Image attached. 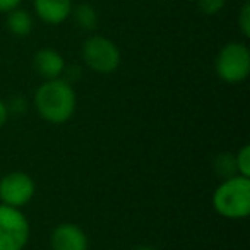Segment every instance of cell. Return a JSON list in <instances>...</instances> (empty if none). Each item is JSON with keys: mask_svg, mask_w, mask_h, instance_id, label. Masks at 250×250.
Wrapping results in <instances>:
<instances>
[{"mask_svg": "<svg viewBox=\"0 0 250 250\" xmlns=\"http://www.w3.org/2000/svg\"><path fill=\"white\" fill-rule=\"evenodd\" d=\"M31 236V225L18 208L0 204V250H24Z\"/></svg>", "mask_w": 250, "mask_h": 250, "instance_id": "obj_5", "label": "cell"}, {"mask_svg": "<svg viewBox=\"0 0 250 250\" xmlns=\"http://www.w3.org/2000/svg\"><path fill=\"white\" fill-rule=\"evenodd\" d=\"M81 55L87 69L96 74H111L120 67L122 55L111 40L101 35H93L83 43Z\"/></svg>", "mask_w": 250, "mask_h": 250, "instance_id": "obj_4", "label": "cell"}, {"mask_svg": "<svg viewBox=\"0 0 250 250\" xmlns=\"http://www.w3.org/2000/svg\"><path fill=\"white\" fill-rule=\"evenodd\" d=\"M33 67L38 72V76L45 81L59 79L65 70V60L57 50L40 48L33 57Z\"/></svg>", "mask_w": 250, "mask_h": 250, "instance_id": "obj_8", "label": "cell"}, {"mask_svg": "<svg viewBox=\"0 0 250 250\" xmlns=\"http://www.w3.org/2000/svg\"><path fill=\"white\" fill-rule=\"evenodd\" d=\"M236 161V170L238 175L242 177H250V146L249 144H243L235 154Z\"/></svg>", "mask_w": 250, "mask_h": 250, "instance_id": "obj_13", "label": "cell"}, {"mask_svg": "<svg viewBox=\"0 0 250 250\" xmlns=\"http://www.w3.org/2000/svg\"><path fill=\"white\" fill-rule=\"evenodd\" d=\"M22 0H0V12H11L12 9H18Z\"/></svg>", "mask_w": 250, "mask_h": 250, "instance_id": "obj_17", "label": "cell"}, {"mask_svg": "<svg viewBox=\"0 0 250 250\" xmlns=\"http://www.w3.org/2000/svg\"><path fill=\"white\" fill-rule=\"evenodd\" d=\"M5 104H7L9 115H19V117H22V115L28 111V106H29L28 100H26L22 94H12V96L5 101Z\"/></svg>", "mask_w": 250, "mask_h": 250, "instance_id": "obj_14", "label": "cell"}, {"mask_svg": "<svg viewBox=\"0 0 250 250\" xmlns=\"http://www.w3.org/2000/svg\"><path fill=\"white\" fill-rule=\"evenodd\" d=\"M35 108L45 122L62 125L74 117L77 108V96L74 86L63 77L43 81L35 93Z\"/></svg>", "mask_w": 250, "mask_h": 250, "instance_id": "obj_1", "label": "cell"}, {"mask_svg": "<svg viewBox=\"0 0 250 250\" xmlns=\"http://www.w3.org/2000/svg\"><path fill=\"white\" fill-rule=\"evenodd\" d=\"M212 170H214L216 177L219 180H226V178H231L238 175L236 170V161H235V154L233 153H219L216 154V158L212 160Z\"/></svg>", "mask_w": 250, "mask_h": 250, "instance_id": "obj_11", "label": "cell"}, {"mask_svg": "<svg viewBox=\"0 0 250 250\" xmlns=\"http://www.w3.org/2000/svg\"><path fill=\"white\" fill-rule=\"evenodd\" d=\"M9 111H7V104H5V101L0 98V129L4 127L5 124H7V120H9Z\"/></svg>", "mask_w": 250, "mask_h": 250, "instance_id": "obj_18", "label": "cell"}, {"mask_svg": "<svg viewBox=\"0 0 250 250\" xmlns=\"http://www.w3.org/2000/svg\"><path fill=\"white\" fill-rule=\"evenodd\" d=\"M216 74L228 84H240L250 74V50L245 43H226L216 57Z\"/></svg>", "mask_w": 250, "mask_h": 250, "instance_id": "obj_3", "label": "cell"}, {"mask_svg": "<svg viewBox=\"0 0 250 250\" xmlns=\"http://www.w3.org/2000/svg\"><path fill=\"white\" fill-rule=\"evenodd\" d=\"M52 250H89L86 231L76 223H60L50 235Z\"/></svg>", "mask_w": 250, "mask_h": 250, "instance_id": "obj_7", "label": "cell"}, {"mask_svg": "<svg viewBox=\"0 0 250 250\" xmlns=\"http://www.w3.org/2000/svg\"><path fill=\"white\" fill-rule=\"evenodd\" d=\"M212 208L226 219H245L250 214V177L221 180L212 194Z\"/></svg>", "mask_w": 250, "mask_h": 250, "instance_id": "obj_2", "label": "cell"}, {"mask_svg": "<svg viewBox=\"0 0 250 250\" xmlns=\"http://www.w3.org/2000/svg\"><path fill=\"white\" fill-rule=\"evenodd\" d=\"M226 0H197V5L201 12L206 16H216L223 7H225Z\"/></svg>", "mask_w": 250, "mask_h": 250, "instance_id": "obj_15", "label": "cell"}, {"mask_svg": "<svg viewBox=\"0 0 250 250\" xmlns=\"http://www.w3.org/2000/svg\"><path fill=\"white\" fill-rule=\"evenodd\" d=\"M35 11L46 24H62L72 14V0H35Z\"/></svg>", "mask_w": 250, "mask_h": 250, "instance_id": "obj_9", "label": "cell"}, {"mask_svg": "<svg viewBox=\"0 0 250 250\" xmlns=\"http://www.w3.org/2000/svg\"><path fill=\"white\" fill-rule=\"evenodd\" d=\"M72 16L76 24L84 31H93L98 26V12L91 4H79L72 9Z\"/></svg>", "mask_w": 250, "mask_h": 250, "instance_id": "obj_12", "label": "cell"}, {"mask_svg": "<svg viewBox=\"0 0 250 250\" xmlns=\"http://www.w3.org/2000/svg\"><path fill=\"white\" fill-rule=\"evenodd\" d=\"M7 29L14 36H28L33 31V18L28 11L24 9H12L11 12H7Z\"/></svg>", "mask_w": 250, "mask_h": 250, "instance_id": "obj_10", "label": "cell"}, {"mask_svg": "<svg viewBox=\"0 0 250 250\" xmlns=\"http://www.w3.org/2000/svg\"><path fill=\"white\" fill-rule=\"evenodd\" d=\"M134 250H158L156 247H153V245H139V247H136Z\"/></svg>", "mask_w": 250, "mask_h": 250, "instance_id": "obj_19", "label": "cell"}, {"mask_svg": "<svg viewBox=\"0 0 250 250\" xmlns=\"http://www.w3.org/2000/svg\"><path fill=\"white\" fill-rule=\"evenodd\" d=\"M36 194V184L26 171H9L0 178V202L11 208H24Z\"/></svg>", "mask_w": 250, "mask_h": 250, "instance_id": "obj_6", "label": "cell"}, {"mask_svg": "<svg viewBox=\"0 0 250 250\" xmlns=\"http://www.w3.org/2000/svg\"><path fill=\"white\" fill-rule=\"evenodd\" d=\"M238 26L240 31L245 38H250V4L245 2L242 5V11H240V18H238Z\"/></svg>", "mask_w": 250, "mask_h": 250, "instance_id": "obj_16", "label": "cell"}]
</instances>
